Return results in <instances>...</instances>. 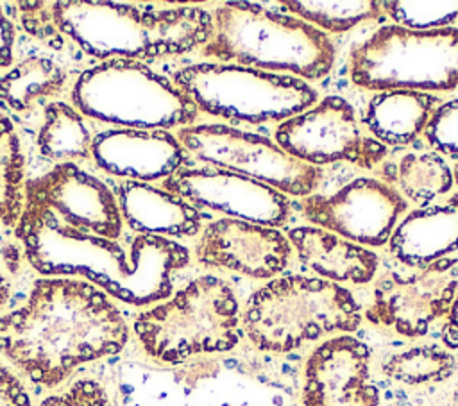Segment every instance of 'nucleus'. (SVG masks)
<instances>
[{"instance_id":"1","label":"nucleus","mask_w":458,"mask_h":406,"mask_svg":"<svg viewBox=\"0 0 458 406\" xmlns=\"http://www.w3.org/2000/svg\"><path fill=\"white\" fill-rule=\"evenodd\" d=\"M127 338L113 300L95 284L66 277L38 279L23 306L0 317V352L47 388L82 363L120 352Z\"/></svg>"},{"instance_id":"2","label":"nucleus","mask_w":458,"mask_h":406,"mask_svg":"<svg viewBox=\"0 0 458 406\" xmlns=\"http://www.w3.org/2000/svg\"><path fill=\"white\" fill-rule=\"evenodd\" d=\"M30 266L43 275H82L114 299L147 306L172 295L174 274L190 263L179 241L152 234L118 240L63 227L23 206L14 227Z\"/></svg>"},{"instance_id":"3","label":"nucleus","mask_w":458,"mask_h":406,"mask_svg":"<svg viewBox=\"0 0 458 406\" xmlns=\"http://www.w3.org/2000/svg\"><path fill=\"white\" fill-rule=\"evenodd\" d=\"M20 21L52 48L70 39L100 59L152 61L202 48L213 36L211 14L197 5L140 7L120 2H18Z\"/></svg>"},{"instance_id":"4","label":"nucleus","mask_w":458,"mask_h":406,"mask_svg":"<svg viewBox=\"0 0 458 406\" xmlns=\"http://www.w3.org/2000/svg\"><path fill=\"white\" fill-rule=\"evenodd\" d=\"M211 18L213 36L200 48L204 57L302 80H318L333 68V41L301 18L254 2L220 4Z\"/></svg>"},{"instance_id":"5","label":"nucleus","mask_w":458,"mask_h":406,"mask_svg":"<svg viewBox=\"0 0 458 406\" xmlns=\"http://www.w3.org/2000/svg\"><path fill=\"white\" fill-rule=\"evenodd\" d=\"M361 308L351 290L322 279L290 274L270 279L245 304L242 326L256 349L284 354L304 343L360 327Z\"/></svg>"},{"instance_id":"6","label":"nucleus","mask_w":458,"mask_h":406,"mask_svg":"<svg viewBox=\"0 0 458 406\" xmlns=\"http://www.w3.org/2000/svg\"><path fill=\"white\" fill-rule=\"evenodd\" d=\"M134 333L145 352L163 363L225 352L242 338L240 304L224 279L200 275L165 302L140 313Z\"/></svg>"},{"instance_id":"7","label":"nucleus","mask_w":458,"mask_h":406,"mask_svg":"<svg viewBox=\"0 0 458 406\" xmlns=\"http://www.w3.org/2000/svg\"><path fill=\"white\" fill-rule=\"evenodd\" d=\"M72 98L82 114L127 129L188 127L199 116L197 106L172 80L132 59H107L86 70Z\"/></svg>"},{"instance_id":"8","label":"nucleus","mask_w":458,"mask_h":406,"mask_svg":"<svg viewBox=\"0 0 458 406\" xmlns=\"http://www.w3.org/2000/svg\"><path fill=\"white\" fill-rule=\"evenodd\" d=\"M352 84L370 91H451L458 88V29L411 30L381 25L352 48Z\"/></svg>"},{"instance_id":"9","label":"nucleus","mask_w":458,"mask_h":406,"mask_svg":"<svg viewBox=\"0 0 458 406\" xmlns=\"http://www.w3.org/2000/svg\"><path fill=\"white\" fill-rule=\"evenodd\" d=\"M172 84L197 109L231 122H283L317 104L318 93L306 80L258 68L199 63L177 70Z\"/></svg>"},{"instance_id":"10","label":"nucleus","mask_w":458,"mask_h":406,"mask_svg":"<svg viewBox=\"0 0 458 406\" xmlns=\"http://www.w3.org/2000/svg\"><path fill=\"white\" fill-rule=\"evenodd\" d=\"M175 138L200 161L247 175L286 195L304 199L317 190L324 177L320 166L292 157L270 138L231 125H188L181 127Z\"/></svg>"},{"instance_id":"11","label":"nucleus","mask_w":458,"mask_h":406,"mask_svg":"<svg viewBox=\"0 0 458 406\" xmlns=\"http://www.w3.org/2000/svg\"><path fill=\"white\" fill-rule=\"evenodd\" d=\"M458 292V258H444L420 268H388L374 284L365 318L376 326L419 338L449 313Z\"/></svg>"},{"instance_id":"12","label":"nucleus","mask_w":458,"mask_h":406,"mask_svg":"<svg viewBox=\"0 0 458 406\" xmlns=\"http://www.w3.org/2000/svg\"><path fill=\"white\" fill-rule=\"evenodd\" d=\"M276 143L292 157L320 166L347 161L372 170L386 157V147L363 136L354 107L338 95H327L310 109L283 120Z\"/></svg>"},{"instance_id":"13","label":"nucleus","mask_w":458,"mask_h":406,"mask_svg":"<svg viewBox=\"0 0 458 406\" xmlns=\"http://www.w3.org/2000/svg\"><path fill=\"white\" fill-rule=\"evenodd\" d=\"M23 206L34 207L55 224L109 240L122 238V215L114 193L73 163L25 181Z\"/></svg>"},{"instance_id":"14","label":"nucleus","mask_w":458,"mask_h":406,"mask_svg":"<svg viewBox=\"0 0 458 406\" xmlns=\"http://www.w3.org/2000/svg\"><path fill=\"white\" fill-rule=\"evenodd\" d=\"M406 207L394 186L372 177H358L331 195L301 199L308 222L361 247L385 245Z\"/></svg>"},{"instance_id":"15","label":"nucleus","mask_w":458,"mask_h":406,"mask_svg":"<svg viewBox=\"0 0 458 406\" xmlns=\"http://www.w3.org/2000/svg\"><path fill=\"white\" fill-rule=\"evenodd\" d=\"M161 186L195 207L274 229L283 225L292 211V202L284 193L218 166L182 165L170 177L163 179Z\"/></svg>"},{"instance_id":"16","label":"nucleus","mask_w":458,"mask_h":406,"mask_svg":"<svg viewBox=\"0 0 458 406\" xmlns=\"http://www.w3.org/2000/svg\"><path fill=\"white\" fill-rule=\"evenodd\" d=\"M302 406H379L369 347L351 334L322 342L304 365Z\"/></svg>"},{"instance_id":"17","label":"nucleus","mask_w":458,"mask_h":406,"mask_svg":"<svg viewBox=\"0 0 458 406\" xmlns=\"http://www.w3.org/2000/svg\"><path fill=\"white\" fill-rule=\"evenodd\" d=\"M290 254L292 245L281 231L236 218L208 224L195 245L199 263L254 279H270L283 272Z\"/></svg>"},{"instance_id":"18","label":"nucleus","mask_w":458,"mask_h":406,"mask_svg":"<svg viewBox=\"0 0 458 406\" xmlns=\"http://www.w3.org/2000/svg\"><path fill=\"white\" fill-rule=\"evenodd\" d=\"M97 165L129 181H156L170 177L186 163V150L179 140L161 129H113L91 141Z\"/></svg>"},{"instance_id":"19","label":"nucleus","mask_w":458,"mask_h":406,"mask_svg":"<svg viewBox=\"0 0 458 406\" xmlns=\"http://www.w3.org/2000/svg\"><path fill=\"white\" fill-rule=\"evenodd\" d=\"M458 249V191L442 204L410 211L392 231L388 250L399 265L420 268Z\"/></svg>"},{"instance_id":"20","label":"nucleus","mask_w":458,"mask_h":406,"mask_svg":"<svg viewBox=\"0 0 458 406\" xmlns=\"http://www.w3.org/2000/svg\"><path fill=\"white\" fill-rule=\"evenodd\" d=\"M122 220L132 233L152 236H195L204 215L188 200L140 181H122L116 186Z\"/></svg>"},{"instance_id":"21","label":"nucleus","mask_w":458,"mask_h":406,"mask_svg":"<svg viewBox=\"0 0 458 406\" xmlns=\"http://www.w3.org/2000/svg\"><path fill=\"white\" fill-rule=\"evenodd\" d=\"M301 265L333 283L365 284L377 272V254L315 225H299L286 234Z\"/></svg>"},{"instance_id":"22","label":"nucleus","mask_w":458,"mask_h":406,"mask_svg":"<svg viewBox=\"0 0 458 406\" xmlns=\"http://www.w3.org/2000/svg\"><path fill=\"white\" fill-rule=\"evenodd\" d=\"M440 98L424 91L388 89L377 91L367 104L361 120L379 143L408 145L426 129Z\"/></svg>"},{"instance_id":"23","label":"nucleus","mask_w":458,"mask_h":406,"mask_svg":"<svg viewBox=\"0 0 458 406\" xmlns=\"http://www.w3.org/2000/svg\"><path fill=\"white\" fill-rule=\"evenodd\" d=\"M66 84L64 70L47 57H29L0 77V104L13 113H30L57 97Z\"/></svg>"},{"instance_id":"24","label":"nucleus","mask_w":458,"mask_h":406,"mask_svg":"<svg viewBox=\"0 0 458 406\" xmlns=\"http://www.w3.org/2000/svg\"><path fill=\"white\" fill-rule=\"evenodd\" d=\"M91 134L82 116L64 102H50L38 132L39 152L54 161L72 163L91 156Z\"/></svg>"},{"instance_id":"25","label":"nucleus","mask_w":458,"mask_h":406,"mask_svg":"<svg viewBox=\"0 0 458 406\" xmlns=\"http://www.w3.org/2000/svg\"><path fill=\"white\" fill-rule=\"evenodd\" d=\"M279 5L295 18L329 32H345L385 13L383 4L376 0H281Z\"/></svg>"},{"instance_id":"26","label":"nucleus","mask_w":458,"mask_h":406,"mask_svg":"<svg viewBox=\"0 0 458 406\" xmlns=\"http://www.w3.org/2000/svg\"><path fill=\"white\" fill-rule=\"evenodd\" d=\"M456 370L454 356L437 345H417L383 361V374L397 383L417 386L428 383H442Z\"/></svg>"},{"instance_id":"27","label":"nucleus","mask_w":458,"mask_h":406,"mask_svg":"<svg viewBox=\"0 0 458 406\" xmlns=\"http://www.w3.org/2000/svg\"><path fill=\"white\" fill-rule=\"evenodd\" d=\"M401 191L420 207L447 193L453 184V172L437 152H408L397 172Z\"/></svg>"},{"instance_id":"28","label":"nucleus","mask_w":458,"mask_h":406,"mask_svg":"<svg viewBox=\"0 0 458 406\" xmlns=\"http://www.w3.org/2000/svg\"><path fill=\"white\" fill-rule=\"evenodd\" d=\"M23 154L14 125L0 114V222L16 227L23 209Z\"/></svg>"},{"instance_id":"29","label":"nucleus","mask_w":458,"mask_h":406,"mask_svg":"<svg viewBox=\"0 0 458 406\" xmlns=\"http://www.w3.org/2000/svg\"><path fill=\"white\" fill-rule=\"evenodd\" d=\"M381 4L395 25L411 30L445 29L458 21V0H388Z\"/></svg>"},{"instance_id":"30","label":"nucleus","mask_w":458,"mask_h":406,"mask_svg":"<svg viewBox=\"0 0 458 406\" xmlns=\"http://www.w3.org/2000/svg\"><path fill=\"white\" fill-rule=\"evenodd\" d=\"M424 138L438 156L458 159V98L444 102L433 111Z\"/></svg>"},{"instance_id":"31","label":"nucleus","mask_w":458,"mask_h":406,"mask_svg":"<svg viewBox=\"0 0 458 406\" xmlns=\"http://www.w3.org/2000/svg\"><path fill=\"white\" fill-rule=\"evenodd\" d=\"M39 406H109V399L97 381L81 379L68 390L45 399Z\"/></svg>"},{"instance_id":"32","label":"nucleus","mask_w":458,"mask_h":406,"mask_svg":"<svg viewBox=\"0 0 458 406\" xmlns=\"http://www.w3.org/2000/svg\"><path fill=\"white\" fill-rule=\"evenodd\" d=\"M0 406H30L23 385L0 363Z\"/></svg>"},{"instance_id":"33","label":"nucleus","mask_w":458,"mask_h":406,"mask_svg":"<svg viewBox=\"0 0 458 406\" xmlns=\"http://www.w3.org/2000/svg\"><path fill=\"white\" fill-rule=\"evenodd\" d=\"M13 43H14V27L0 7V68L11 64Z\"/></svg>"},{"instance_id":"34","label":"nucleus","mask_w":458,"mask_h":406,"mask_svg":"<svg viewBox=\"0 0 458 406\" xmlns=\"http://www.w3.org/2000/svg\"><path fill=\"white\" fill-rule=\"evenodd\" d=\"M445 322L442 327V342L449 349H458V292L451 304L449 313L445 315Z\"/></svg>"},{"instance_id":"35","label":"nucleus","mask_w":458,"mask_h":406,"mask_svg":"<svg viewBox=\"0 0 458 406\" xmlns=\"http://www.w3.org/2000/svg\"><path fill=\"white\" fill-rule=\"evenodd\" d=\"M9 292H11V284L7 281V277L4 275V272L0 270V308L5 304V300L9 299Z\"/></svg>"},{"instance_id":"36","label":"nucleus","mask_w":458,"mask_h":406,"mask_svg":"<svg viewBox=\"0 0 458 406\" xmlns=\"http://www.w3.org/2000/svg\"><path fill=\"white\" fill-rule=\"evenodd\" d=\"M453 179H454V182L458 184V163H456V166H454V170H453Z\"/></svg>"},{"instance_id":"37","label":"nucleus","mask_w":458,"mask_h":406,"mask_svg":"<svg viewBox=\"0 0 458 406\" xmlns=\"http://www.w3.org/2000/svg\"><path fill=\"white\" fill-rule=\"evenodd\" d=\"M453 406H458V392L454 393V401H453Z\"/></svg>"}]
</instances>
